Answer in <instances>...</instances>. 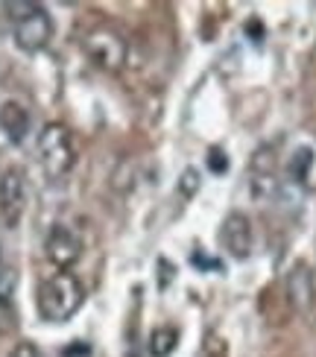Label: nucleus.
<instances>
[{"label": "nucleus", "mask_w": 316, "mask_h": 357, "mask_svg": "<svg viewBox=\"0 0 316 357\" xmlns=\"http://www.w3.org/2000/svg\"><path fill=\"white\" fill-rule=\"evenodd\" d=\"M205 161H208V170H211V173H217V176H223L225 170H229V155H225L220 146H211Z\"/></svg>", "instance_id": "12"}, {"label": "nucleus", "mask_w": 316, "mask_h": 357, "mask_svg": "<svg viewBox=\"0 0 316 357\" xmlns=\"http://www.w3.org/2000/svg\"><path fill=\"white\" fill-rule=\"evenodd\" d=\"M85 302V287L77 275L70 273H56L53 278L41 281L36 305L41 319L47 322H68Z\"/></svg>", "instance_id": "1"}, {"label": "nucleus", "mask_w": 316, "mask_h": 357, "mask_svg": "<svg viewBox=\"0 0 316 357\" xmlns=\"http://www.w3.org/2000/svg\"><path fill=\"white\" fill-rule=\"evenodd\" d=\"M220 241L225 246V252L234 258V261H246L252 255V222L246 214L232 211L229 217L223 220V231H220Z\"/></svg>", "instance_id": "6"}, {"label": "nucleus", "mask_w": 316, "mask_h": 357, "mask_svg": "<svg viewBox=\"0 0 316 357\" xmlns=\"http://www.w3.org/2000/svg\"><path fill=\"white\" fill-rule=\"evenodd\" d=\"M313 296H316V290H313V273L308 270L305 264L293 266L290 275H287V299H290V305L299 310V314H305V310L313 305Z\"/></svg>", "instance_id": "8"}, {"label": "nucleus", "mask_w": 316, "mask_h": 357, "mask_svg": "<svg viewBox=\"0 0 316 357\" xmlns=\"http://www.w3.org/2000/svg\"><path fill=\"white\" fill-rule=\"evenodd\" d=\"M9 290H12V273L3 261V252H0V296H9Z\"/></svg>", "instance_id": "15"}, {"label": "nucleus", "mask_w": 316, "mask_h": 357, "mask_svg": "<svg viewBox=\"0 0 316 357\" xmlns=\"http://www.w3.org/2000/svg\"><path fill=\"white\" fill-rule=\"evenodd\" d=\"M197 188H200V173L193 170V167H188L185 176L179 178V190H182L185 197H193V193H197Z\"/></svg>", "instance_id": "13"}, {"label": "nucleus", "mask_w": 316, "mask_h": 357, "mask_svg": "<svg viewBox=\"0 0 316 357\" xmlns=\"http://www.w3.org/2000/svg\"><path fill=\"white\" fill-rule=\"evenodd\" d=\"M310 167H313V150L302 146V150H296L293 158H290V178H293L296 185H305Z\"/></svg>", "instance_id": "11"}, {"label": "nucleus", "mask_w": 316, "mask_h": 357, "mask_svg": "<svg viewBox=\"0 0 316 357\" xmlns=\"http://www.w3.org/2000/svg\"><path fill=\"white\" fill-rule=\"evenodd\" d=\"M38 161L50 178H62L70 173L77 153L70 144V132L62 123H47L38 132Z\"/></svg>", "instance_id": "3"}, {"label": "nucleus", "mask_w": 316, "mask_h": 357, "mask_svg": "<svg viewBox=\"0 0 316 357\" xmlns=\"http://www.w3.org/2000/svg\"><path fill=\"white\" fill-rule=\"evenodd\" d=\"M82 47L88 53V59L100 68V70H120L126 62V38L112 26H94L91 33L85 36Z\"/></svg>", "instance_id": "4"}, {"label": "nucleus", "mask_w": 316, "mask_h": 357, "mask_svg": "<svg viewBox=\"0 0 316 357\" xmlns=\"http://www.w3.org/2000/svg\"><path fill=\"white\" fill-rule=\"evenodd\" d=\"M249 33L255 36V38H252L255 44H261V41H264V26H261V21H258V18H252V21L246 24V36H249Z\"/></svg>", "instance_id": "17"}, {"label": "nucleus", "mask_w": 316, "mask_h": 357, "mask_svg": "<svg viewBox=\"0 0 316 357\" xmlns=\"http://www.w3.org/2000/svg\"><path fill=\"white\" fill-rule=\"evenodd\" d=\"M44 249H47V258L59 266V270L68 273V266H73L80 261V255H82V241L77 237V231H70L68 226L59 222V226L50 229Z\"/></svg>", "instance_id": "7"}, {"label": "nucleus", "mask_w": 316, "mask_h": 357, "mask_svg": "<svg viewBox=\"0 0 316 357\" xmlns=\"http://www.w3.org/2000/svg\"><path fill=\"white\" fill-rule=\"evenodd\" d=\"M9 18L15 21V44L24 53H38L53 38V18L38 3H6Z\"/></svg>", "instance_id": "2"}, {"label": "nucleus", "mask_w": 316, "mask_h": 357, "mask_svg": "<svg viewBox=\"0 0 316 357\" xmlns=\"http://www.w3.org/2000/svg\"><path fill=\"white\" fill-rule=\"evenodd\" d=\"M0 132L6 135L9 144H21L29 132V112L15 100H6L0 106Z\"/></svg>", "instance_id": "9"}, {"label": "nucleus", "mask_w": 316, "mask_h": 357, "mask_svg": "<svg viewBox=\"0 0 316 357\" xmlns=\"http://www.w3.org/2000/svg\"><path fill=\"white\" fill-rule=\"evenodd\" d=\"M9 357H41V351H38V346L36 343H29V340H24V343H18L12 351H9Z\"/></svg>", "instance_id": "14"}, {"label": "nucleus", "mask_w": 316, "mask_h": 357, "mask_svg": "<svg viewBox=\"0 0 316 357\" xmlns=\"http://www.w3.org/2000/svg\"><path fill=\"white\" fill-rule=\"evenodd\" d=\"M27 211V178L21 167H9L0 176V217L6 229H18Z\"/></svg>", "instance_id": "5"}, {"label": "nucleus", "mask_w": 316, "mask_h": 357, "mask_svg": "<svg viewBox=\"0 0 316 357\" xmlns=\"http://www.w3.org/2000/svg\"><path fill=\"white\" fill-rule=\"evenodd\" d=\"M190 261H193V266H200V270H220V261H217V258L200 255V252H193Z\"/></svg>", "instance_id": "16"}, {"label": "nucleus", "mask_w": 316, "mask_h": 357, "mask_svg": "<svg viewBox=\"0 0 316 357\" xmlns=\"http://www.w3.org/2000/svg\"><path fill=\"white\" fill-rule=\"evenodd\" d=\"M179 346V334L176 328H156L149 334V354L153 357H170Z\"/></svg>", "instance_id": "10"}]
</instances>
